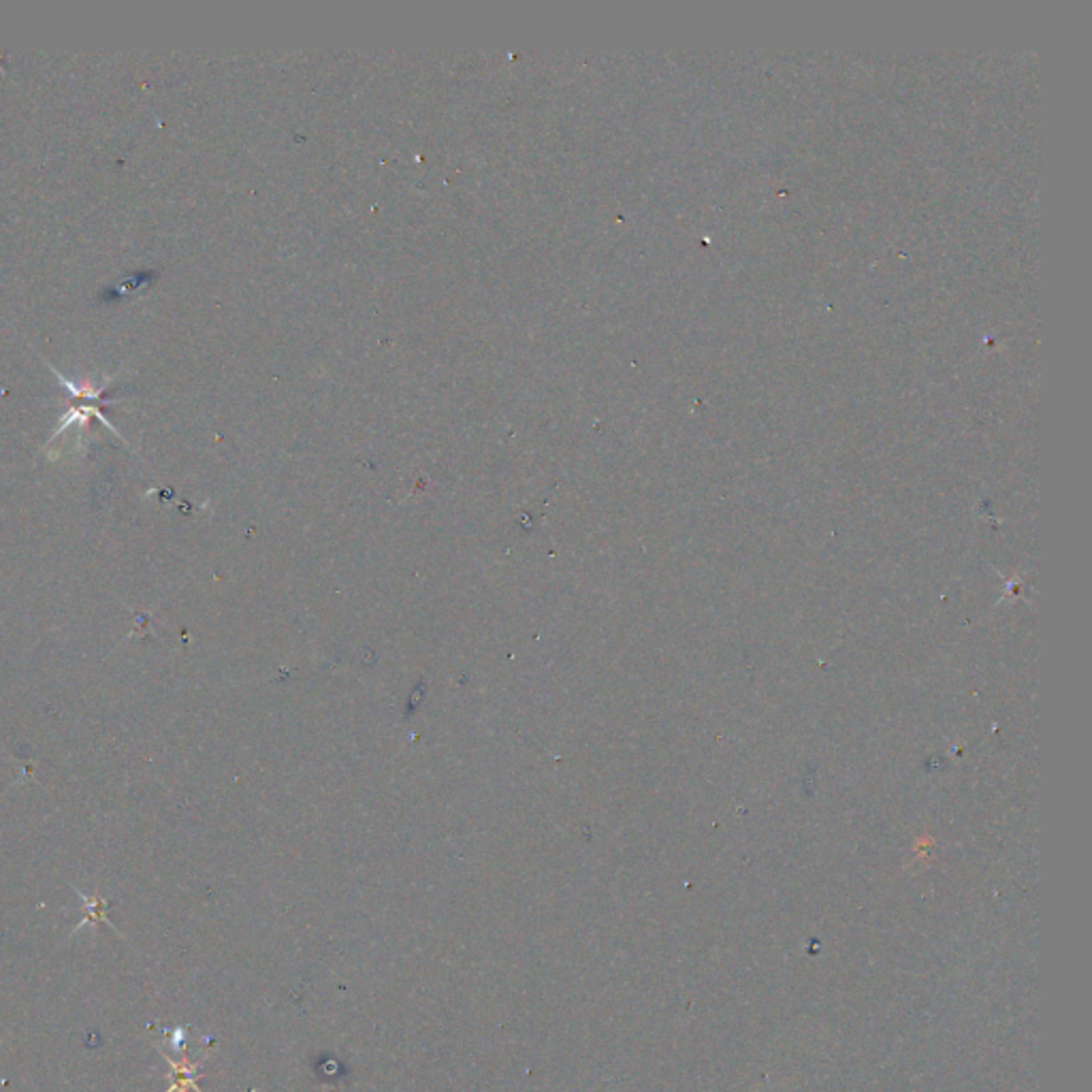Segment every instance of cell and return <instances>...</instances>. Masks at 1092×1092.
Returning a JSON list of instances; mask_svg holds the SVG:
<instances>
[{"mask_svg":"<svg viewBox=\"0 0 1092 1092\" xmlns=\"http://www.w3.org/2000/svg\"><path fill=\"white\" fill-rule=\"evenodd\" d=\"M75 892H77V896H80L81 903H83V919H81L80 926L75 928V933H77V930L86 928V926L95 928V926H99V924H102V922L109 924V926H111V922H109V919H107V915H105L107 909H109V900L102 898V896H99V894L86 896L83 892H80V890H77V888H75Z\"/></svg>","mask_w":1092,"mask_h":1092,"instance_id":"cell-1","label":"cell"},{"mask_svg":"<svg viewBox=\"0 0 1092 1092\" xmlns=\"http://www.w3.org/2000/svg\"><path fill=\"white\" fill-rule=\"evenodd\" d=\"M160 1054H163V1052H160ZM163 1059L166 1060V1065H169L171 1075H173V1084H171V1088L166 1092H186L188 1088H194L199 1092L197 1086H194V1077H197L199 1065H190L188 1060L175 1062V1060H171L166 1054H163Z\"/></svg>","mask_w":1092,"mask_h":1092,"instance_id":"cell-2","label":"cell"}]
</instances>
